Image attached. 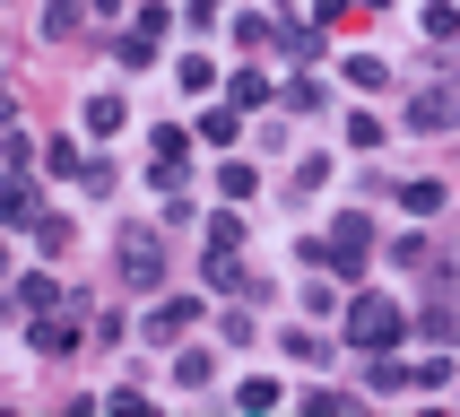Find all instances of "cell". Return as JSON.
<instances>
[{
	"label": "cell",
	"instance_id": "6da1fadb",
	"mask_svg": "<svg viewBox=\"0 0 460 417\" xmlns=\"http://www.w3.org/2000/svg\"><path fill=\"white\" fill-rule=\"evenodd\" d=\"M348 339H357V348H383V339H400V305H383V296H365V305L348 313Z\"/></svg>",
	"mask_w": 460,
	"mask_h": 417
},
{
	"label": "cell",
	"instance_id": "7a4b0ae2",
	"mask_svg": "<svg viewBox=\"0 0 460 417\" xmlns=\"http://www.w3.org/2000/svg\"><path fill=\"white\" fill-rule=\"evenodd\" d=\"M122 270H130V279H139V287L156 279V235H139V226L122 235Z\"/></svg>",
	"mask_w": 460,
	"mask_h": 417
},
{
	"label": "cell",
	"instance_id": "3957f363",
	"mask_svg": "<svg viewBox=\"0 0 460 417\" xmlns=\"http://www.w3.org/2000/svg\"><path fill=\"white\" fill-rule=\"evenodd\" d=\"M331 253H339V270H357V261H365V226H357V217H339V235H331Z\"/></svg>",
	"mask_w": 460,
	"mask_h": 417
},
{
	"label": "cell",
	"instance_id": "277c9868",
	"mask_svg": "<svg viewBox=\"0 0 460 417\" xmlns=\"http://www.w3.org/2000/svg\"><path fill=\"white\" fill-rule=\"evenodd\" d=\"M35 348H44V357H70L78 331H70V322H44V331H35Z\"/></svg>",
	"mask_w": 460,
	"mask_h": 417
},
{
	"label": "cell",
	"instance_id": "5b68a950",
	"mask_svg": "<svg viewBox=\"0 0 460 417\" xmlns=\"http://www.w3.org/2000/svg\"><path fill=\"white\" fill-rule=\"evenodd\" d=\"M400 200H409V217H435V208H443V191H435V182H409Z\"/></svg>",
	"mask_w": 460,
	"mask_h": 417
}]
</instances>
